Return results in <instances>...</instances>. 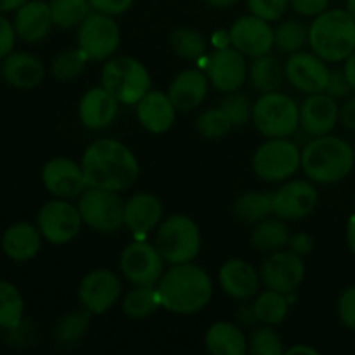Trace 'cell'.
Returning a JSON list of instances; mask_svg holds the SVG:
<instances>
[{
  "label": "cell",
  "mask_w": 355,
  "mask_h": 355,
  "mask_svg": "<svg viewBox=\"0 0 355 355\" xmlns=\"http://www.w3.org/2000/svg\"><path fill=\"white\" fill-rule=\"evenodd\" d=\"M232 211H234L236 218L243 224H259V222L274 215L272 194L260 193V191H250V193L241 194L234 201Z\"/></svg>",
  "instance_id": "cell-34"
},
{
  "label": "cell",
  "mask_w": 355,
  "mask_h": 355,
  "mask_svg": "<svg viewBox=\"0 0 355 355\" xmlns=\"http://www.w3.org/2000/svg\"><path fill=\"white\" fill-rule=\"evenodd\" d=\"M208 90H210V80L207 73L189 68L180 71L172 80L168 87V96L177 111L187 113L200 107L207 101Z\"/></svg>",
  "instance_id": "cell-27"
},
{
  "label": "cell",
  "mask_w": 355,
  "mask_h": 355,
  "mask_svg": "<svg viewBox=\"0 0 355 355\" xmlns=\"http://www.w3.org/2000/svg\"><path fill=\"white\" fill-rule=\"evenodd\" d=\"M290 238L291 234L286 225V220L279 217H267L266 220L255 224L252 234H250V243H252V246L257 252L274 253L288 248Z\"/></svg>",
  "instance_id": "cell-30"
},
{
  "label": "cell",
  "mask_w": 355,
  "mask_h": 355,
  "mask_svg": "<svg viewBox=\"0 0 355 355\" xmlns=\"http://www.w3.org/2000/svg\"><path fill=\"white\" fill-rule=\"evenodd\" d=\"M252 121L263 137H291L300 127V104L279 90L263 92L253 103Z\"/></svg>",
  "instance_id": "cell-7"
},
{
  "label": "cell",
  "mask_w": 355,
  "mask_h": 355,
  "mask_svg": "<svg viewBox=\"0 0 355 355\" xmlns=\"http://www.w3.org/2000/svg\"><path fill=\"white\" fill-rule=\"evenodd\" d=\"M260 277L263 286L269 290L293 295L305 279V262L288 248L269 253L260 266Z\"/></svg>",
  "instance_id": "cell-14"
},
{
  "label": "cell",
  "mask_w": 355,
  "mask_h": 355,
  "mask_svg": "<svg viewBox=\"0 0 355 355\" xmlns=\"http://www.w3.org/2000/svg\"><path fill=\"white\" fill-rule=\"evenodd\" d=\"M82 166L89 187L121 193L139 180L141 165L130 148L116 139H97L90 142L82 156Z\"/></svg>",
  "instance_id": "cell-1"
},
{
  "label": "cell",
  "mask_w": 355,
  "mask_h": 355,
  "mask_svg": "<svg viewBox=\"0 0 355 355\" xmlns=\"http://www.w3.org/2000/svg\"><path fill=\"white\" fill-rule=\"evenodd\" d=\"M319 191L311 179H290L272 193L274 217L286 222L307 218L318 208Z\"/></svg>",
  "instance_id": "cell-13"
},
{
  "label": "cell",
  "mask_w": 355,
  "mask_h": 355,
  "mask_svg": "<svg viewBox=\"0 0 355 355\" xmlns=\"http://www.w3.org/2000/svg\"><path fill=\"white\" fill-rule=\"evenodd\" d=\"M76 30V47L90 61H107L121 44V30L114 16L92 10Z\"/></svg>",
  "instance_id": "cell-10"
},
{
  "label": "cell",
  "mask_w": 355,
  "mask_h": 355,
  "mask_svg": "<svg viewBox=\"0 0 355 355\" xmlns=\"http://www.w3.org/2000/svg\"><path fill=\"white\" fill-rule=\"evenodd\" d=\"M274 44L284 54H295L309 45V26L300 19H283L274 28Z\"/></svg>",
  "instance_id": "cell-35"
},
{
  "label": "cell",
  "mask_w": 355,
  "mask_h": 355,
  "mask_svg": "<svg viewBox=\"0 0 355 355\" xmlns=\"http://www.w3.org/2000/svg\"><path fill=\"white\" fill-rule=\"evenodd\" d=\"M82 224L78 207L73 205L71 200L54 198L42 205L37 214V225L42 236L45 241L55 246L73 241L82 231Z\"/></svg>",
  "instance_id": "cell-11"
},
{
  "label": "cell",
  "mask_w": 355,
  "mask_h": 355,
  "mask_svg": "<svg viewBox=\"0 0 355 355\" xmlns=\"http://www.w3.org/2000/svg\"><path fill=\"white\" fill-rule=\"evenodd\" d=\"M354 347H355V343H354Z\"/></svg>",
  "instance_id": "cell-59"
},
{
  "label": "cell",
  "mask_w": 355,
  "mask_h": 355,
  "mask_svg": "<svg viewBox=\"0 0 355 355\" xmlns=\"http://www.w3.org/2000/svg\"><path fill=\"white\" fill-rule=\"evenodd\" d=\"M232 121L220 106L208 107L196 118V130L205 139H222L232 130Z\"/></svg>",
  "instance_id": "cell-41"
},
{
  "label": "cell",
  "mask_w": 355,
  "mask_h": 355,
  "mask_svg": "<svg viewBox=\"0 0 355 355\" xmlns=\"http://www.w3.org/2000/svg\"><path fill=\"white\" fill-rule=\"evenodd\" d=\"M101 85L113 94L120 104L135 106L151 90L149 69L132 55L110 58L101 69Z\"/></svg>",
  "instance_id": "cell-5"
},
{
  "label": "cell",
  "mask_w": 355,
  "mask_h": 355,
  "mask_svg": "<svg viewBox=\"0 0 355 355\" xmlns=\"http://www.w3.org/2000/svg\"><path fill=\"white\" fill-rule=\"evenodd\" d=\"M338 123L340 106L329 94H309L300 104V127L311 137L331 134Z\"/></svg>",
  "instance_id": "cell-20"
},
{
  "label": "cell",
  "mask_w": 355,
  "mask_h": 355,
  "mask_svg": "<svg viewBox=\"0 0 355 355\" xmlns=\"http://www.w3.org/2000/svg\"><path fill=\"white\" fill-rule=\"evenodd\" d=\"M284 350L283 340L274 326L260 324L248 340V352L253 355H283Z\"/></svg>",
  "instance_id": "cell-42"
},
{
  "label": "cell",
  "mask_w": 355,
  "mask_h": 355,
  "mask_svg": "<svg viewBox=\"0 0 355 355\" xmlns=\"http://www.w3.org/2000/svg\"><path fill=\"white\" fill-rule=\"evenodd\" d=\"M248 68L246 55L229 44L211 52L207 62V76L218 92L229 94L245 85L248 80Z\"/></svg>",
  "instance_id": "cell-16"
},
{
  "label": "cell",
  "mask_w": 355,
  "mask_h": 355,
  "mask_svg": "<svg viewBox=\"0 0 355 355\" xmlns=\"http://www.w3.org/2000/svg\"><path fill=\"white\" fill-rule=\"evenodd\" d=\"M336 311H338V318L342 324L355 331V286H349L347 290L342 291Z\"/></svg>",
  "instance_id": "cell-45"
},
{
  "label": "cell",
  "mask_w": 355,
  "mask_h": 355,
  "mask_svg": "<svg viewBox=\"0 0 355 355\" xmlns=\"http://www.w3.org/2000/svg\"><path fill=\"white\" fill-rule=\"evenodd\" d=\"M250 14L274 23L279 21L290 9V0H246Z\"/></svg>",
  "instance_id": "cell-44"
},
{
  "label": "cell",
  "mask_w": 355,
  "mask_h": 355,
  "mask_svg": "<svg viewBox=\"0 0 355 355\" xmlns=\"http://www.w3.org/2000/svg\"><path fill=\"white\" fill-rule=\"evenodd\" d=\"M42 243H44V236L38 225L30 224V222H17L3 231L0 245L7 259L24 263L37 259L42 250Z\"/></svg>",
  "instance_id": "cell-28"
},
{
  "label": "cell",
  "mask_w": 355,
  "mask_h": 355,
  "mask_svg": "<svg viewBox=\"0 0 355 355\" xmlns=\"http://www.w3.org/2000/svg\"><path fill=\"white\" fill-rule=\"evenodd\" d=\"M218 284L232 300H250L259 293L262 277L252 263L243 259H229L218 269Z\"/></svg>",
  "instance_id": "cell-22"
},
{
  "label": "cell",
  "mask_w": 355,
  "mask_h": 355,
  "mask_svg": "<svg viewBox=\"0 0 355 355\" xmlns=\"http://www.w3.org/2000/svg\"><path fill=\"white\" fill-rule=\"evenodd\" d=\"M155 246L170 266L194 262L201 250V231L189 215H168L156 227Z\"/></svg>",
  "instance_id": "cell-6"
},
{
  "label": "cell",
  "mask_w": 355,
  "mask_h": 355,
  "mask_svg": "<svg viewBox=\"0 0 355 355\" xmlns=\"http://www.w3.org/2000/svg\"><path fill=\"white\" fill-rule=\"evenodd\" d=\"M340 123L347 130L355 132V96L340 106Z\"/></svg>",
  "instance_id": "cell-51"
},
{
  "label": "cell",
  "mask_w": 355,
  "mask_h": 355,
  "mask_svg": "<svg viewBox=\"0 0 355 355\" xmlns=\"http://www.w3.org/2000/svg\"><path fill=\"white\" fill-rule=\"evenodd\" d=\"M14 28L17 38L26 44H38L51 33L52 14L51 6L45 0H26L19 9L14 12Z\"/></svg>",
  "instance_id": "cell-26"
},
{
  "label": "cell",
  "mask_w": 355,
  "mask_h": 355,
  "mask_svg": "<svg viewBox=\"0 0 355 355\" xmlns=\"http://www.w3.org/2000/svg\"><path fill=\"white\" fill-rule=\"evenodd\" d=\"M123 284L110 269H94L78 284V300L92 315H103L121 298Z\"/></svg>",
  "instance_id": "cell-15"
},
{
  "label": "cell",
  "mask_w": 355,
  "mask_h": 355,
  "mask_svg": "<svg viewBox=\"0 0 355 355\" xmlns=\"http://www.w3.org/2000/svg\"><path fill=\"white\" fill-rule=\"evenodd\" d=\"M118 99L103 85L92 87L82 96L78 103V120L89 130H104L118 114Z\"/></svg>",
  "instance_id": "cell-24"
},
{
  "label": "cell",
  "mask_w": 355,
  "mask_h": 355,
  "mask_svg": "<svg viewBox=\"0 0 355 355\" xmlns=\"http://www.w3.org/2000/svg\"><path fill=\"white\" fill-rule=\"evenodd\" d=\"M26 0H0V12L9 14L16 12Z\"/></svg>",
  "instance_id": "cell-55"
},
{
  "label": "cell",
  "mask_w": 355,
  "mask_h": 355,
  "mask_svg": "<svg viewBox=\"0 0 355 355\" xmlns=\"http://www.w3.org/2000/svg\"><path fill=\"white\" fill-rule=\"evenodd\" d=\"M248 80L253 89L262 94L279 90L283 82L286 80L284 64H281L279 59L272 54L253 58L248 68Z\"/></svg>",
  "instance_id": "cell-31"
},
{
  "label": "cell",
  "mask_w": 355,
  "mask_h": 355,
  "mask_svg": "<svg viewBox=\"0 0 355 355\" xmlns=\"http://www.w3.org/2000/svg\"><path fill=\"white\" fill-rule=\"evenodd\" d=\"M163 220V203L151 193H137L125 201L123 225L135 236L144 239L151 231H156Z\"/></svg>",
  "instance_id": "cell-21"
},
{
  "label": "cell",
  "mask_w": 355,
  "mask_h": 355,
  "mask_svg": "<svg viewBox=\"0 0 355 355\" xmlns=\"http://www.w3.org/2000/svg\"><path fill=\"white\" fill-rule=\"evenodd\" d=\"M329 6V0H290V7L304 17H315L324 12Z\"/></svg>",
  "instance_id": "cell-49"
},
{
  "label": "cell",
  "mask_w": 355,
  "mask_h": 355,
  "mask_svg": "<svg viewBox=\"0 0 355 355\" xmlns=\"http://www.w3.org/2000/svg\"><path fill=\"white\" fill-rule=\"evenodd\" d=\"M343 73L352 87V92H355V51L343 61Z\"/></svg>",
  "instance_id": "cell-52"
},
{
  "label": "cell",
  "mask_w": 355,
  "mask_h": 355,
  "mask_svg": "<svg viewBox=\"0 0 355 355\" xmlns=\"http://www.w3.org/2000/svg\"><path fill=\"white\" fill-rule=\"evenodd\" d=\"M324 92L329 94L331 97H335V99H342V97H347L352 92V87H350L349 80H347L345 73H343V68L331 69Z\"/></svg>",
  "instance_id": "cell-47"
},
{
  "label": "cell",
  "mask_w": 355,
  "mask_h": 355,
  "mask_svg": "<svg viewBox=\"0 0 355 355\" xmlns=\"http://www.w3.org/2000/svg\"><path fill=\"white\" fill-rule=\"evenodd\" d=\"M89 2L96 12L107 14V16H120L130 9L134 0H89Z\"/></svg>",
  "instance_id": "cell-48"
},
{
  "label": "cell",
  "mask_w": 355,
  "mask_h": 355,
  "mask_svg": "<svg viewBox=\"0 0 355 355\" xmlns=\"http://www.w3.org/2000/svg\"><path fill=\"white\" fill-rule=\"evenodd\" d=\"M286 355H297V354H305V355H319V350L314 349V347L302 345V343H297V345L290 347V349L284 350Z\"/></svg>",
  "instance_id": "cell-54"
},
{
  "label": "cell",
  "mask_w": 355,
  "mask_h": 355,
  "mask_svg": "<svg viewBox=\"0 0 355 355\" xmlns=\"http://www.w3.org/2000/svg\"><path fill=\"white\" fill-rule=\"evenodd\" d=\"M208 6L215 7V9H229V7L236 6L239 0H205Z\"/></svg>",
  "instance_id": "cell-56"
},
{
  "label": "cell",
  "mask_w": 355,
  "mask_h": 355,
  "mask_svg": "<svg viewBox=\"0 0 355 355\" xmlns=\"http://www.w3.org/2000/svg\"><path fill=\"white\" fill-rule=\"evenodd\" d=\"M42 182L52 196L61 200H78L89 187L82 163L66 156H55L45 163Z\"/></svg>",
  "instance_id": "cell-17"
},
{
  "label": "cell",
  "mask_w": 355,
  "mask_h": 355,
  "mask_svg": "<svg viewBox=\"0 0 355 355\" xmlns=\"http://www.w3.org/2000/svg\"><path fill=\"white\" fill-rule=\"evenodd\" d=\"M90 319H92V314L85 307L68 312L59 319L55 326V336L62 343H76L80 338H83L89 329Z\"/></svg>",
  "instance_id": "cell-40"
},
{
  "label": "cell",
  "mask_w": 355,
  "mask_h": 355,
  "mask_svg": "<svg viewBox=\"0 0 355 355\" xmlns=\"http://www.w3.org/2000/svg\"><path fill=\"white\" fill-rule=\"evenodd\" d=\"M252 311L253 318L260 324L277 326L286 319L290 312V300H288V295L267 288L262 293L255 295Z\"/></svg>",
  "instance_id": "cell-33"
},
{
  "label": "cell",
  "mask_w": 355,
  "mask_h": 355,
  "mask_svg": "<svg viewBox=\"0 0 355 355\" xmlns=\"http://www.w3.org/2000/svg\"><path fill=\"white\" fill-rule=\"evenodd\" d=\"M227 38L232 47L252 59L270 54L276 47L274 28L270 26L269 21L253 16V14L238 17L229 28Z\"/></svg>",
  "instance_id": "cell-19"
},
{
  "label": "cell",
  "mask_w": 355,
  "mask_h": 355,
  "mask_svg": "<svg viewBox=\"0 0 355 355\" xmlns=\"http://www.w3.org/2000/svg\"><path fill=\"white\" fill-rule=\"evenodd\" d=\"M347 245H349L350 252L355 257V214H352L349 217V222H347Z\"/></svg>",
  "instance_id": "cell-53"
},
{
  "label": "cell",
  "mask_w": 355,
  "mask_h": 355,
  "mask_svg": "<svg viewBox=\"0 0 355 355\" xmlns=\"http://www.w3.org/2000/svg\"><path fill=\"white\" fill-rule=\"evenodd\" d=\"M205 347L211 355H245L248 352V340L236 324L217 321L205 333Z\"/></svg>",
  "instance_id": "cell-29"
},
{
  "label": "cell",
  "mask_w": 355,
  "mask_h": 355,
  "mask_svg": "<svg viewBox=\"0 0 355 355\" xmlns=\"http://www.w3.org/2000/svg\"><path fill=\"white\" fill-rule=\"evenodd\" d=\"M24 300L19 288L10 281H0V328L14 329L21 324Z\"/></svg>",
  "instance_id": "cell-36"
},
{
  "label": "cell",
  "mask_w": 355,
  "mask_h": 355,
  "mask_svg": "<svg viewBox=\"0 0 355 355\" xmlns=\"http://www.w3.org/2000/svg\"><path fill=\"white\" fill-rule=\"evenodd\" d=\"M352 146H354V149H355V137H354V144Z\"/></svg>",
  "instance_id": "cell-58"
},
{
  "label": "cell",
  "mask_w": 355,
  "mask_h": 355,
  "mask_svg": "<svg viewBox=\"0 0 355 355\" xmlns=\"http://www.w3.org/2000/svg\"><path fill=\"white\" fill-rule=\"evenodd\" d=\"M218 106L224 110V113L227 114L234 127H243L248 121H252L253 103L250 101L248 96L241 94L239 90L225 94V97L220 101Z\"/></svg>",
  "instance_id": "cell-43"
},
{
  "label": "cell",
  "mask_w": 355,
  "mask_h": 355,
  "mask_svg": "<svg viewBox=\"0 0 355 355\" xmlns=\"http://www.w3.org/2000/svg\"><path fill=\"white\" fill-rule=\"evenodd\" d=\"M165 259L155 245L135 239L123 248L120 255V270L125 279L134 286L158 284L165 272Z\"/></svg>",
  "instance_id": "cell-12"
},
{
  "label": "cell",
  "mask_w": 355,
  "mask_h": 355,
  "mask_svg": "<svg viewBox=\"0 0 355 355\" xmlns=\"http://www.w3.org/2000/svg\"><path fill=\"white\" fill-rule=\"evenodd\" d=\"M252 165L259 179L284 182L302 168V148L291 137L267 139L253 153Z\"/></svg>",
  "instance_id": "cell-8"
},
{
  "label": "cell",
  "mask_w": 355,
  "mask_h": 355,
  "mask_svg": "<svg viewBox=\"0 0 355 355\" xmlns=\"http://www.w3.org/2000/svg\"><path fill=\"white\" fill-rule=\"evenodd\" d=\"M288 250H291L293 253L300 255L302 259L307 255H311L314 252V239L307 232H297V234H291L290 243H288Z\"/></svg>",
  "instance_id": "cell-50"
},
{
  "label": "cell",
  "mask_w": 355,
  "mask_h": 355,
  "mask_svg": "<svg viewBox=\"0 0 355 355\" xmlns=\"http://www.w3.org/2000/svg\"><path fill=\"white\" fill-rule=\"evenodd\" d=\"M135 116L142 128L151 134H165L175 121L177 107L173 106L168 92L151 89L135 104Z\"/></svg>",
  "instance_id": "cell-25"
},
{
  "label": "cell",
  "mask_w": 355,
  "mask_h": 355,
  "mask_svg": "<svg viewBox=\"0 0 355 355\" xmlns=\"http://www.w3.org/2000/svg\"><path fill=\"white\" fill-rule=\"evenodd\" d=\"M0 78L14 89L31 90L44 82L45 66L30 52L12 51L0 62Z\"/></svg>",
  "instance_id": "cell-23"
},
{
  "label": "cell",
  "mask_w": 355,
  "mask_h": 355,
  "mask_svg": "<svg viewBox=\"0 0 355 355\" xmlns=\"http://www.w3.org/2000/svg\"><path fill=\"white\" fill-rule=\"evenodd\" d=\"M355 166V149L338 135L312 137L302 148V170L315 184H336L347 179Z\"/></svg>",
  "instance_id": "cell-3"
},
{
  "label": "cell",
  "mask_w": 355,
  "mask_h": 355,
  "mask_svg": "<svg viewBox=\"0 0 355 355\" xmlns=\"http://www.w3.org/2000/svg\"><path fill=\"white\" fill-rule=\"evenodd\" d=\"M83 224L101 234H116L123 227L125 201L120 193L87 187L76 201Z\"/></svg>",
  "instance_id": "cell-9"
},
{
  "label": "cell",
  "mask_w": 355,
  "mask_h": 355,
  "mask_svg": "<svg viewBox=\"0 0 355 355\" xmlns=\"http://www.w3.org/2000/svg\"><path fill=\"white\" fill-rule=\"evenodd\" d=\"M172 49L179 58L186 59V61H196V59L203 58L207 52V38L203 33L193 28H179L172 33Z\"/></svg>",
  "instance_id": "cell-39"
},
{
  "label": "cell",
  "mask_w": 355,
  "mask_h": 355,
  "mask_svg": "<svg viewBox=\"0 0 355 355\" xmlns=\"http://www.w3.org/2000/svg\"><path fill=\"white\" fill-rule=\"evenodd\" d=\"M309 47L328 64L355 51V19L347 9H326L309 24Z\"/></svg>",
  "instance_id": "cell-4"
},
{
  "label": "cell",
  "mask_w": 355,
  "mask_h": 355,
  "mask_svg": "<svg viewBox=\"0 0 355 355\" xmlns=\"http://www.w3.org/2000/svg\"><path fill=\"white\" fill-rule=\"evenodd\" d=\"M52 23L62 30L78 28L82 21L92 12L89 0H51Z\"/></svg>",
  "instance_id": "cell-37"
},
{
  "label": "cell",
  "mask_w": 355,
  "mask_h": 355,
  "mask_svg": "<svg viewBox=\"0 0 355 355\" xmlns=\"http://www.w3.org/2000/svg\"><path fill=\"white\" fill-rule=\"evenodd\" d=\"M156 288L162 298V307L179 315L198 314L214 297L210 274L194 262L170 267L163 272Z\"/></svg>",
  "instance_id": "cell-2"
},
{
  "label": "cell",
  "mask_w": 355,
  "mask_h": 355,
  "mask_svg": "<svg viewBox=\"0 0 355 355\" xmlns=\"http://www.w3.org/2000/svg\"><path fill=\"white\" fill-rule=\"evenodd\" d=\"M16 40L17 33L16 28H14V23L7 19L6 14L0 12V61L14 51Z\"/></svg>",
  "instance_id": "cell-46"
},
{
  "label": "cell",
  "mask_w": 355,
  "mask_h": 355,
  "mask_svg": "<svg viewBox=\"0 0 355 355\" xmlns=\"http://www.w3.org/2000/svg\"><path fill=\"white\" fill-rule=\"evenodd\" d=\"M89 61L90 59L78 47L64 49L52 59L51 71L59 82H73L85 71Z\"/></svg>",
  "instance_id": "cell-38"
},
{
  "label": "cell",
  "mask_w": 355,
  "mask_h": 355,
  "mask_svg": "<svg viewBox=\"0 0 355 355\" xmlns=\"http://www.w3.org/2000/svg\"><path fill=\"white\" fill-rule=\"evenodd\" d=\"M328 62L319 58L314 52L300 51L290 54L284 62V76L286 82L295 90L304 94H319L324 92L329 80Z\"/></svg>",
  "instance_id": "cell-18"
},
{
  "label": "cell",
  "mask_w": 355,
  "mask_h": 355,
  "mask_svg": "<svg viewBox=\"0 0 355 355\" xmlns=\"http://www.w3.org/2000/svg\"><path fill=\"white\" fill-rule=\"evenodd\" d=\"M162 307V298H159L156 284H142L134 286L121 300V311L128 319H148L156 314V311Z\"/></svg>",
  "instance_id": "cell-32"
},
{
  "label": "cell",
  "mask_w": 355,
  "mask_h": 355,
  "mask_svg": "<svg viewBox=\"0 0 355 355\" xmlns=\"http://www.w3.org/2000/svg\"><path fill=\"white\" fill-rule=\"evenodd\" d=\"M347 10H349L350 14H352V17L355 19V0H347Z\"/></svg>",
  "instance_id": "cell-57"
}]
</instances>
